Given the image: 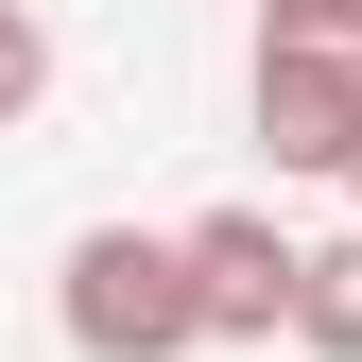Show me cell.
<instances>
[{"instance_id": "obj_1", "label": "cell", "mask_w": 362, "mask_h": 362, "mask_svg": "<svg viewBox=\"0 0 362 362\" xmlns=\"http://www.w3.org/2000/svg\"><path fill=\"white\" fill-rule=\"evenodd\" d=\"M52 310H69L86 362H190V345H207V328H190V259H173L156 224H86Z\"/></svg>"}, {"instance_id": "obj_2", "label": "cell", "mask_w": 362, "mask_h": 362, "mask_svg": "<svg viewBox=\"0 0 362 362\" xmlns=\"http://www.w3.org/2000/svg\"><path fill=\"white\" fill-rule=\"evenodd\" d=\"M173 259H190V328H207V345H259V328L293 310V242H276L259 207H207Z\"/></svg>"}, {"instance_id": "obj_3", "label": "cell", "mask_w": 362, "mask_h": 362, "mask_svg": "<svg viewBox=\"0 0 362 362\" xmlns=\"http://www.w3.org/2000/svg\"><path fill=\"white\" fill-rule=\"evenodd\" d=\"M345 139H362V52H259V156L345 173Z\"/></svg>"}, {"instance_id": "obj_4", "label": "cell", "mask_w": 362, "mask_h": 362, "mask_svg": "<svg viewBox=\"0 0 362 362\" xmlns=\"http://www.w3.org/2000/svg\"><path fill=\"white\" fill-rule=\"evenodd\" d=\"M276 328L310 362H362V224H345V242H293V310H276Z\"/></svg>"}, {"instance_id": "obj_5", "label": "cell", "mask_w": 362, "mask_h": 362, "mask_svg": "<svg viewBox=\"0 0 362 362\" xmlns=\"http://www.w3.org/2000/svg\"><path fill=\"white\" fill-rule=\"evenodd\" d=\"M259 52H362V0H259Z\"/></svg>"}, {"instance_id": "obj_6", "label": "cell", "mask_w": 362, "mask_h": 362, "mask_svg": "<svg viewBox=\"0 0 362 362\" xmlns=\"http://www.w3.org/2000/svg\"><path fill=\"white\" fill-rule=\"evenodd\" d=\"M35 86H52V35H35L18 0H0V121H35Z\"/></svg>"}]
</instances>
